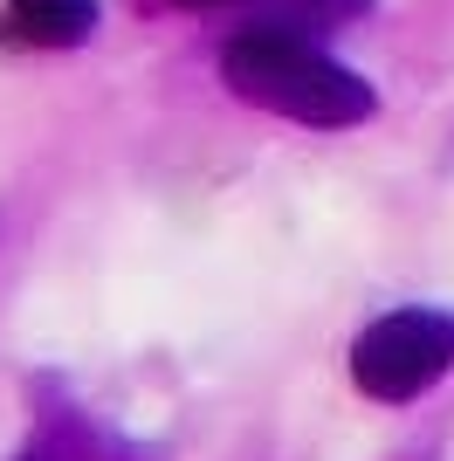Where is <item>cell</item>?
<instances>
[{
    "instance_id": "obj_1",
    "label": "cell",
    "mask_w": 454,
    "mask_h": 461,
    "mask_svg": "<svg viewBox=\"0 0 454 461\" xmlns=\"http://www.w3.org/2000/svg\"><path fill=\"white\" fill-rule=\"evenodd\" d=\"M221 77L234 96L289 117V124H317V131H338V124H359V117L378 111L372 83L359 69H344L338 56H323L317 41L289 35V28L234 35L221 49Z\"/></svg>"
},
{
    "instance_id": "obj_2",
    "label": "cell",
    "mask_w": 454,
    "mask_h": 461,
    "mask_svg": "<svg viewBox=\"0 0 454 461\" xmlns=\"http://www.w3.org/2000/svg\"><path fill=\"white\" fill-rule=\"evenodd\" d=\"M454 366V317L448 310H393L378 324L359 330L351 345V379L372 400H413L434 379H448Z\"/></svg>"
},
{
    "instance_id": "obj_3",
    "label": "cell",
    "mask_w": 454,
    "mask_h": 461,
    "mask_svg": "<svg viewBox=\"0 0 454 461\" xmlns=\"http://www.w3.org/2000/svg\"><path fill=\"white\" fill-rule=\"evenodd\" d=\"M96 28V0H7V35L35 49H76Z\"/></svg>"
},
{
    "instance_id": "obj_4",
    "label": "cell",
    "mask_w": 454,
    "mask_h": 461,
    "mask_svg": "<svg viewBox=\"0 0 454 461\" xmlns=\"http://www.w3.org/2000/svg\"><path fill=\"white\" fill-rule=\"evenodd\" d=\"M179 7H207V0H179Z\"/></svg>"
}]
</instances>
